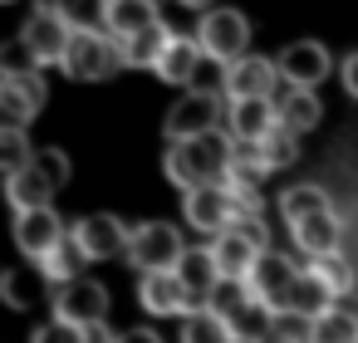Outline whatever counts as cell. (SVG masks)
<instances>
[{"label":"cell","instance_id":"cell-34","mask_svg":"<svg viewBox=\"0 0 358 343\" xmlns=\"http://www.w3.org/2000/svg\"><path fill=\"white\" fill-rule=\"evenodd\" d=\"M35 279H45V275L6 270V275H0V294H6V304H10V309H30V304H35Z\"/></svg>","mask_w":358,"mask_h":343},{"label":"cell","instance_id":"cell-1","mask_svg":"<svg viewBox=\"0 0 358 343\" xmlns=\"http://www.w3.org/2000/svg\"><path fill=\"white\" fill-rule=\"evenodd\" d=\"M231 152H236V138L226 128L216 133H201V138H177L167 147V182L177 191H196L206 182H226V167H231Z\"/></svg>","mask_w":358,"mask_h":343},{"label":"cell","instance_id":"cell-41","mask_svg":"<svg viewBox=\"0 0 358 343\" xmlns=\"http://www.w3.org/2000/svg\"><path fill=\"white\" fill-rule=\"evenodd\" d=\"M0 6H10V0H0Z\"/></svg>","mask_w":358,"mask_h":343},{"label":"cell","instance_id":"cell-6","mask_svg":"<svg viewBox=\"0 0 358 343\" xmlns=\"http://www.w3.org/2000/svg\"><path fill=\"white\" fill-rule=\"evenodd\" d=\"M245 279H250L255 299L280 319V314L289 309V289H294V279H299V265H294L289 255H280V250H260V260H255V270H250Z\"/></svg>","mask_w":358,"mask_h":343},{"label":"cell","instance_id":"cell-25","mask_svg":"<svg viewBox=\"0 0 358 343\" xmlns=\"http://www.w3.org/2000/svg\"><path fill=\"white\" fill-rule=\"evenodd\" d=\"M314 343H358V314L348 299H338L334 309H324L314 323H309Z\"/></svg>","mask_w":358,"mask_h":343},{"label":"cell","instance_id":"cell-12","mask_svg":"<svg viewBox=\"0 0 358 343\" xmlns=\"http://www.w3.org/2000/svg\"><path fill=\"white\" fill-rule=\"evenodd\" d=\"M275 64H280V79H285L289 89H319V84L334 74V59H329V50H324L319 40H294Z\"/></svg>","mask_w":358,"mask_h":343},{"label":"cell","instance_id":"cell-4","mask_svg":"<svg viewBox=\"0 0 358 343\" xmlns=\"http://www.w3.org/2000/svg\"><path fill=\"white\" fill-rule=\"evenodd\" d=\"M69 35H74V25H69L64 15H55V10H35V15L20 25V50H25V59H30L35 69H45V64H64Z\"/></svg>","mask_w":358,"mask_h":343},{"label":"cell","instance_id":"cell-26","mask_svg":"<svg viewBox=\"0 0 358 343\" xmlns=\"http://www.w3.org/2000/svg\"><path fill=\"white\" fill-rule=\"evenodd\" d=\"M84 260H89V255H84V245H79L74 231H69V235L40 260V275H45L50 284H69V279H79V265H84Z\"/></svg>","mask_w":358,"mask_h":343},{"label":"cell","instance_id":"cell-8","mask_svg":"<svg viewBox=\"0 0 358 343\" xmlns=\"http://www.w3.org/2000/svg\"><path fill=\"white\" fill-rule=\"evenodd\" d=\"M138 304H143V314H157V319H187L196 309V299L177 270H148L138 279Z\"/></svg>","mask_w":358,"mask_h":343},{"label":"cell","instance_id":"cell-36","mask_svg":"<svg viewBox=\"0 0 358 343\" xmlns=\"http://www.w3.org/2000/svg\"><path fill=\"white\" fill-rule=\"evenodd\" d=\"M35 167H40V172L55 182V191L69 182V157H64L59 147H35Z\"/></svg>","mask_w":358,"mask_h":343},{"label":"cell","instance_id":"cell-10","mask_svg":"<svg viewBox=\"0 0 358 343\" xmlns=\"http://www.w3.org/2000/svg\"><path fill=\"white\" fill-rule=\"evenodd\" d=\"M55 314L69 319V323H103L108 319V289L99 279H69V284H55Z\"/></svg>","mask_w":358,"mask_h":343},{"label":"cell","instance_id":"cell-13","mask_svg":"<svg viewBox=\"0 0 358 343\" xmlns=\"http://www.w3.org/2000/svg\"><path fill=\"white\" fill-rule=\"evenodd\" d=\"M69 231H64V221L55 216V206H30V211H15V245H20V255H30L35 265L64 240Z\"/></svg>","mask_w":358,"mask_h":343},{"label":"cell","instance_id":"cell-3","mask_svg":"<svg viewBox=\"0 0 358 343\" xmlns=\"http://www.w3.org/2000/svg\"><path fill=\"white\" fill-rule=\"evenodd\" d=\"M196 40H201L211 64H236L250 54V20L241 10H206Z\"/></svg>","mask_w":358,"mask_h":343},{"label":"cell","instance_id":"cell-21","mask_svg":"<svg viewBox=\"0 0 358 343\" xmlns=\"http://www.w3.org/2000/svg\"><path fill=\"white\" fill-rule=\"evenodd\" d=\"M167 40H172V30L157 20L152 30H138V35L118 40V64H123V69H157V59H162Z\"/></svg>","mask_w":358,"mask_h":343},{"label":"cell","instance_id":"cell-31","mask_svg":"<svg viewBox=\"0 0 358 343\" xmlns=\"http://www.w3.org/2000/svg\"><path fill=\"white\" fill-rule=\"evenodd\" d=\"M250 299H255V289H250V279H236V275H221V284L211 289V299H206V304H211L216 314H226V319H236V314H241V309H245Z\"/></svg>","mask_w":358,"mask_h":343},{"label":"cell","instance_id":"cell-14","mask_svg":"<svg viewBox=\"0 0 358 343\" xmlns=\"http://www.w3.org/2000/svg\"><path fill=\"white\" fill-rule=\"evenodd\" d=\"M275 79H280V64H270L260 54H245L236 64H221V94L226 98H270L275 94Z\"/></svg>","mask_w":358,"mask_h":343},{"label":"cell","instance_id":"cell-29","mask_svg":"<svg viewBox=\"0 0 358 343\" xmlns=\"http://www.w3.org/2000/svg\"><path fill=\"white\" fill-rule=\"evenodd\" d=\"M35 10H55V15H64L79 30V25H103L108 0H35Z\"/></svg>","mask_w":358,"mask_h":343},{"label":"cell","instance_id":"cell-35","mask_svg":"<svg viewBox=\"0 0 358 343\" xmlns=\"http://www.w3.org/2000/svg\"><path fill=\"white\" fill-rule=\"evenodd\" d=\"M30 343H89V328L84 323H69V319H50V323H40L35 333H30Z\"/></svg>","mask_w":358,"mask_h":343},{"label":"cell","instance_id":"cell-18","mask_svg":"<svg viewBox=\"0 0 358 343\" xmlns=\"http://www.w3.org/2000/svg\"><path fill=\"white\" fill-rule=\"evenodd\" d=\"M177 275H182V284L192 289V299H196V309L211 299V289L221 284V265H216V250L206 245H196V250H182V260H177Z\"/></svg>","mask_w":358,"mask_h":343},{"label":"cell","instance_id":"cell-17","mask_svg":"<svg viewBox=\"0 0 358 343\" xmlns=\"http://www.w3.org/2000/svg\"><path fill=\"white\" fill-rule=\"evenodd\" d=\"M289 235H294V245L314 260V255H334L338 250V240H343V221L334 216V206L329 211H314V216H304V221H294L289 226Z\"/></svg>","mask_w":358,"mask_h":343},{"label":"cell","instance_id":"cell-23","mask_svg":"<svg viewBox=\"0 0 358 343\" xmlns=\"http://www.w3.org/2000/svg\"><path fill=\"white\" fill-rule=\"evenodd\" d=\"M6 196H10V206L15 211H30V206H50V196H55V182L30 162V167H20V172H6Z\"/></svg>","mask_w":358,"mask_h":343},{"label":"cell","instance_id":"cell-28","mask_svg":"<svg viewBox=\"0 0 358 343\" xmlns=\"http://www.w3.org/2000/svg\"><path fill=\"white\" fill-rule=\"evenodd\" d=\"M314 211H329V196H324V187H314V182H304V187H289L285 196H280V216L294 226V221H304V216H314Z\"/></svg>","mask_w":358,"mask_h":343},{"label":"cell","instance_id":"cell-33","mask_svg":"<svg viewBox=\"0 0 358 343\" xmlns=\"http://www.w3.org/2000/svg\"><path fill=\"white\" fill-rule=\"evenodd\" d=\"M309 270H314V275H324V279H329V289H334L338 299H348V294H353V265H348L338 250H334V255H314V260H309Z\"/></svg>","mask_w":358,"mask_h":343},{"label":"cell","instance_id":"cell-9","mask_svg":"<svg viewBox=\"0 0 358 343\" xmlns=\"http://www.w3.org/2000/svg\"><path fill=\"white\" fill-rule=\"evenodd\" d=\"M216 128H221V98L206 94V89L182 94L172 103V113H167V138L172 143L177 138H201V133H216Z\"/></svg>","mask_w":358,"mask_h":343},{"label":"cell","instance_id":"cell-2","mask_svg":"<svg viewBox=\"0 0 358 343\" xmlns=\"http://www.w3.org/2000/svg\"><path fill=\"white\" fill-rule=\"evenodd\" d=\"M113 64H118V40L103 25H79L69 35V50H64V64L59 69L74 84H99V79L113 74Z\"/></svg>","mask_w":358,"mask_h":343},{"label":"cell","instance_id":"cell-5","mask_svg":"<svg viewBox=\"0 0 358 343\" xmlns=\"http://www.w3.org/2000/svg\"><path fill=\"white\" fill-rule=\"evenodd\" d=\"M182 235H177V226H167V221H143V226H133V240H128V260H133V270H177V260H182Z\"/></svg>","mask_w":358,"mask_h":343},{"label":"cell","instance_id":"cell-20","mask_svg":"<svg viewBox=\"0 0 358 343\" xmlns=\"http://www.w3.org/2000/svg\"><path fill=\"white\" fill-rule=\"evenodd\" d=\"M338 304V294L329 289V279L324 275H314V270H299V279H294V289H289V309L285 314H294V319H319L324 309H334Z\"/></svg>","mask_w":358,"mask_h":343},{"label":"cell","instance_id":"cell-7","mask_svg":"<svg viewBox=\"0 0 358 343\" xmlns=\"http://www.w3.org/2000/svg\"><path fill=\"white\" fill-rule=\"evenodd\" d=\"M182 216L187 226H196L201 235H221L231 221H236V196L226 182H206L196 191H182Z\"/></svg>","mask_w":358,"mask_h":343},{"label":"cell","instance_id":"cell-39","mask_svg":"<svg viewBox=\"0 0 358 343\" xmlns=\"http://www.w3.org/2000/svg\"><path fill=\"white\" fill-rule=\"evenodd\" d=\"M177 6H187V10H211V0H177Z\"/></svg>","mask_w":358,"mask_h":343},{"label":"cell","instance_id":"cell-22","mask_svg":"<svg viewBox=\"0 0 358 343\" xmlns=\"http://www.w3.org/2000/svg\"><path fill=\"white\" fill-rule=\"evenodd\" d=\"M157 25V6L152 0H108V10H103V30L113 40H128L138 30H152Z\"/></svg>","mask_w":358,"mask_h":343},{"label":"cell","instance_id":"cell-30","mask_svg":"<svg viewBox=\"0 0 358 343\" xmlns=\"http://www.w3.org/2000/svg\"><path fill=\"white\" fill-rule=\"evenodd\" d=\"M260 152H265L270 172H275V167H289V162H299V133L285 128V123H275V128L260 138Z\"/></svg>","mask_w":358,"mask_h":343},{"label":"cell","instance_id":"cell-38","mask_svg":"<svg viewBox=\"0 0 358 343\" xmlns=\"http://www.w3.org/2000/svg\"><path fill=\"white\" fill-rule=\"evenodd\" d=\"M118 343H162L152 328H128V333H118Z\"/></svg>","mask_w":358,"mask_h":343},{"label":"cell","instance_id":"cell-11","mask_svg":"<svg viewBox=\"0 0 358 343\" xmlns=\"http://www.w3.org/2000/svg\"><path fill=\"white\" fill-rule=\"evenodd\" d=\"M40 108H45V79L40 74H30V69H6L0 74V113H6V123L25 128Z\"/></svg>","mask_w":358,"mask_h":343},{"label":"cell","instance_id":"cell-15","mask_svg":"<svg viewBox=\"0 0 358 343\" xmlns=\"http://www.w3.org/2000/svg\"><path fill=\"white\" fill-rule=\"evenodd\" d=\"M74 240L84 245V255H89V260H113V255H128L133 231H128L118 216L94 211V216H84V221L74 226Z\"/></svg>","mask_w":358,"mask_h":343},{"label":"cell","instance_id":"cell-24","mask_svg":"<svg viewBox=\"0 0 358 343\" xmlns=\"http://www.w3.org/2000/svg\"><path fill=\"white\" fill-rule=\"evenodd\" d=\"M182 343H236V328H231L226 314H216L211 304H201V309H192L182 319Z\"/></svg>","mask_w":358,"mask_h":343},{"label":"cell","instance_id":"cell-37","mask_svg":"<svg viewBox=\"0 0 358 343\" xmlns=\"http://www.w3.org/2000/svg\"><path fill=\"white\" fill-rule=\"evenodd\" d=\"M338 79H343V94H348V98H358V50L338 64Z\"/></svg>","mask_w":358,"mask_h":343},{"label":"cell","instance_id":"cell-40","mask_svg":"<svg viewBox=\"0 0 358 343\" xmlns=\"http://www.w3.org/2000/svg\"><path fill=\"white\" fill-rule=\"evenodd\" d=\"M236 343H265V338H236Z\"/></svg>","mask_w":358,"mask_h":343},{"label":"cell","instance_id":"cell-19","mask_svg":"<svg viewBox=\"0 0 358 343\" xmlns=\"http://www.w3.org/2000/svg\"><path fill=\"white\" fill-rule=\"evenodd\" d=\"M201 59H206L201 40H192V35H172L167 50H162V59H157V79H167V84H192Z\"/></svg>","mask_w":358,"mask_h":343},{"label":"cell","instance_id":"cell-32","mask_svg":"<svg viewBox=\"0 0 358 343\" xmlns=\"http://www.w3.org/2000/svg\"><path fill=\"white\" fill-rule=\"evenodd\" d=\"M30 162H35V147L25 143V128L6 123V128H0V167H6V172H20V167H30Z\"/></svg>","mask_w":358,"mask_h":343},{"label":"cell","instance_id":"cell-27","mask_svg":"<svg viewBox=\"0 0 358 343\" xmlns=\"http://www.w3.org/2000/svg\"><path fill=\"white\" fill-rule=\"evenodd\" d=\"M319 118H324V108H319V94H314V89H289V94L280 98V123H285V128L309 133V128H319Z\"/></svg>","mask_w":358,"mask_h":343},{"label":"cell","instance_id":"cell-16","mask_svg":"<svg viewBox=\"0 0 358 343\" xmlns=\"http://www.w3.org/2000/svg\"><path fill=\"white\" fill-rule=\"evenodd\" d=\"M275 123H280L275 98H226V133L236 143H260Z\"/></svg>","mask_w":358,"mask_h":343}]
</instances>
